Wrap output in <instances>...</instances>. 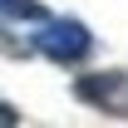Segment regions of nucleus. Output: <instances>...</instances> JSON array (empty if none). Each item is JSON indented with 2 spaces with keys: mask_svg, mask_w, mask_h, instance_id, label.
<instances>
[{
  "mask_svg": "<svg viewBox=\"0 0 128 128\" xmlns=\"http://www.w3.org/2000/svg\"><path fill=\"white\" fill-rule=\"evenodd\" d=\"M0 123H20V113H15V104H0Z\"/></svg>",
  "mask_w": 128,
  "mask_h": 128,
  "instance_id": "20e7f679",
  "label": "nucleus"
},
{
  "mask_svg": "<svg viewBox=\"0 0 128 128\" xmlns=\"http://www.w3.org/2000/svg\"><path fill=\"white\" fill-rule=\"evenodd\" d=\"M44 15H49V10L40 5V0H0V20H5V25H25V20L40 25Z\"/></svg>",
  "mask_w": 128,
  "mask_h": 128,
  "instance_id": "7ed1b4c3",
  "label": "nucleus"
},
{
  "mask_svg": "<svg viewBox=\"0 0 128 128\" xmlns=\"http://www.w3.org/2000/svg\"><path fill=\"white\" fill-rule=\"evenodd\" d=\"M34 54H44L49 64H84L89 49H94V34L84 20H69V15H44L40 20V34L30 40Z\"/></svg>",
  "mask_w": 128,
  "mask_h": 128,
  "instance_id": "f257e3e1",
  "label": "nucleus"
},
{
  "mask_svg": "<svg viewBox=\"0 0 128 128\" xmlns=\"http://www.w3.org/2000/svg\"><path fill=\"white\" fill-rule=\"evenodd\" d=\"M74 98L89 108L108 113V118H128V69H104V74H79L74 79Z\"/></svg>",
  "mask_w": 128,
  "mask_h": 128,
  "instance_id": "f03ea898",
  "label": "nucleus"
}]
</instances>
